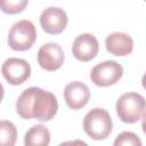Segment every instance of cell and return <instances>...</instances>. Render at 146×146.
Masks as SVG:
<instances>
[{
    "label": "cell",
    "mask_w": 146,
    "mask_h": 146,
    "mask_svg": "<svg viewBox=\"0 0 146 146\" xmlns=\"http://www.w3.org/2000/svg\"><path fill=\"white\" fill-rule=\"evenodd\" d=\"M58 110L56 96L38 87L25 89L16 102L17 114L25 120L36 119L39 121L51 120Z\"/></svg>",
    "instance_id": "1"
},
{
    "label": "cell",
    "mask_w": 146,
    "mask_h": 146,
    "mask_svg": "<svg viewBox=\"0 0 146 146\" xmlns=\"http://www.w3.org/2000/svg\"><path fill=\"white\" fill-rule=\"evenodd\" d=\"M113 129V122L108 112L104 108H92L83 119L84 132L95 140H103L107 138Z\"/></svg>",
    "instance_id": "2"
},
{
    "label": "cell",
    "mask_w": 146,
    "mask_h": 146,
    "mask_svg": "<svg viewBox=\"0 0 146 146\" xmlns=\"http://www.w3.org/2000/svg\"><path fill=\"white\" fill-rule=\"evenodd\" d=\"M145 99L138 92L123 94L116 102V113L124 123H135L144 116Z\"/></svg>",
    "instance_id": "3"
},
{
    "label": "cell",
    "mask_w": 146,
    "mask_h": 146,
    "mask_svg": "<svg viewBox=\"0 0 146 146\" xmlns=\"http://www.w3.org/2000/svg\"><path fill=\"white\" fill-rule=\"evenodd\" d=\"M36 39V30L31 21L22 19L15 23L8 34V44L13 50L25 51L30 49Z\"/></svg>",
    "instance_id": "4"
},
{
    "label": "cell",
    "mask_w": 146,
    "mask_h": 146,
    "mask_svg": "<svg viewBox=\"0 0 146 146\" xmlns=\"http://www.w3.org/2000/svg\"><path fill=\"white\" fill-rule=\"evenodd\" d=\"M123 75V67L115 60H105L92 67L90 73L91 81L99 87L115 84Z\"/></svg>",
    "instance_id": "5"
},
{
    "label": "cell",
    "mask_w": 146,
    "mask_h": 146,
    "mask_svg": "<svg viewBox=\"0 0 146 146\" xmlns=\"http://www.w3.org/2000/svg\"><path fill=\"white\" fill-rule=\"evenodd\" d=\"M1 72L8 83L13 86H19L30 78L31 66L25 59L11 57L3 62Z\"/></svg>",
    "instance_id": "6"
},
{
    "label": "cell",
    "mask_w": 146,
    "mask_h": 146,
    "mask_svg": "<svg viewBox=\"0 0 146 146\" xmlns=\"http://www.w3.org/2000/svg\"><path fill=\"white\" fill-rule=\"evenodd\" d=\"M67 15L64 9L58 7H49L40 15V24L44 32L49 34L62 33L67 25Z\"/></svg>",
    "instance_id": "7"
},
{
    "label": "cell",
    "mask_w": 146,
    "mask_h": 146,
    "mask_svg": "<svg viewBox=\"0 0 146 146\" xmlns=\"http://www.w3.org/2000/svg\"><path fill=\"white\" fill-rule=\"evenodd\" d=\"M98 41L91 33H82L78 35L72 46L73 56L80 62H89L98 54Z\"/></svg>",
    "instance_id": "8"
},
{
    "label": "cell",
    "mask_w": 146,
    "mask_h": 146,
    "mask_svg": "<svg viewBox=\"0 0 146 146\" xmlns=\"http://www.w3.org/2000/svg\"><path fill=\"white\" fill-rule=\"evenodd\" d=\"M38 63L46 71H56L64 63V51L57 43H44L38 51Z\"/></svg>",
    "instance_id": "9"
},
{
    "label": "cell",
    "mask_w": 146,
    "mask_h": 146,
    "mask_svg": "<svg viewBox=\"0 0 146 146\" xmlns=\"http://www.w3.org/2000/svg\"><path fill=\"white\" fill-rule=\"evenodd\" d=\"M64 98L67 106L72 110H80L87 105L90 98L89 88L80 81L70 82L64 89Z\"/></svg>",
    "instance_id": "10"
},
{
    "label": "cell",
    "mask_w": 146,
    "mask_h": 146,
    "mask_svg": "<svg viewBox=\"0 0 146 146\" xmlns=\"http://www.w3.org/2000/svg\"><path fill=\"white\" fill-rule=\"evenodd\" d=\"M105 46L108 52L114 56H128L133 50L132 38L124 32H113L106 36Z\"/></svg>",
    "instance_id": "11"
},
{
    "label": "cell",
    "mask_w": 146,
    "mask_h": 146,
    "mask_svg": "<svg viewBox=\"0 0 146 146\" xmlns=\"http://www.w3.org/2000/svg\"><path fill=\"white\" fill-rule=\"evenodd\" d=\"M50 143V132L43 124H36L30 128L24 137L26 146H47Z\"/></svg>",
    "instance_id": "12"
},
{
    "label": "cell",
    "mask_w": 146,
    "mask_h": 146,
    "mask_svg": "<svg viewBox=\"0 0 146 146\" xmlns=\"http://www.w3.org/2000/svg\"><path fill=\"white\" fill-rule=\"evenodd\" d=\"M17 130L13 122L7 120L0 121V146H13L16 143Z\"/></svg>",
    "instance_id": "13"
},
{
    "label": "cell",
    "mask_w": 146,
    "mask_h": 146,
    "mask_svg": "<svg viewBox=\"0 0 146 146\" xmlns=\"http://www.w3.org/2000/svg\"><path fill=\"white\" fill-rule=\"evenodd\" d=\"M29 0H0V9L9 15H15L22 13L26 6Z\"/></svg>",
    "instance_id": "14"
},
{
    "label": "cell",
    "mask_w": 146,
    "mask_h": 146,
    "mask_svg": "<svg viewBox=\"0 0 146 146\" xmlns=\"http://www.w3.org/2000/svg\"><path fill=\"white\" fill-rule=\"evenodd\" d=\"M114 145L115 146H140L141 140L136 133L131 131H124L115 138Z\"/></svg>",
    "instance_id": "15"
},
{
    "label": "cell",
    "mask_w": 146,
    "mask_h": 146,
    "mask_svg": "<svg viewBox=\"0 0 146 146\" xmlns=\"http://www.w3.org/2000/svg\"><path fill=\"white\" fill-rule=\"evenodd\" d=\"M3 95H5V90H3L2 84L0 83V103H1V100H2V98H3Z\"/></svg>",
    "instance_id": "16"
}]
</instances>
